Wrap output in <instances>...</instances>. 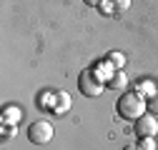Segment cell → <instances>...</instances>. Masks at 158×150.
<instances>
[{
  "instance_id": "cell-1",
  "label": "cell",
  "mask_w": 158,
  "mask_h": 150,
  "mask_svg": "<svg viewBox=\"0 0 158 150\" xmlns=\"http://www.w3.org/2000/svg\"><path fill=\"white\" fill-rule=\"evenodd\" d=\"M146 98L141 95V93H121V98H118L115 103V112L121 115L123 120H138L146 112Z\"/></svg>"
},
{
  "instance_id": "cell-2",
  "label": "cell",
  "mask_w": 158,
  "mask_h": 150,
  "mask_svg": "<svg viewBox=\"0 0 158 150\" xmlns=\"http://www.w3.org/2000/svg\"><path fill=\"white\" fill-rule=\"evenodd\" d=\"M106 88V80L98 75L95 70H83L78 75V90H81V95L85 98H98Z\"/></svg>"
},
{
  "instance_id": "cell-3",
  "label": "cell",
  "mask_w": 158,
  "mask_h": 150,
  "mask_svg": "<svg viewBox=\"0 0 158 150\" xmlns=\"http://www.w3.org/2000/svg\"><path fill=\"white\" fill-rule=\"evenodd\" d=\"M43 105L53 110V115H65L73 105V98L68 95L65 90H58V93H45L43 98Z\"/></svg>"
},
{
  "instance_id": "cell-4",
  "label": "cell",
  "mask_w": 158,
  "mask_h": 150,
  "mask_svg": "<svg viewBox=\"0 0 158 150\" xmlns=\"http://www.w3.org/2000/svg\"><path fill=\"white\" fill-rule=\"evenodd\" d=\"M53 125L48 123V120H35V123H30V128H28V140L33 143V145H45V143H50L53 140Z\"/></svg>"
},
{
  "instance_id": "cell-5",
  "label": "cell",
  "mask_w": 158,
  "mask_h": 150,
  "mask_svg": "<svg viewBox=\"0 0 158 150\" xmlns=\"http://www.w3.org/2000/svg\"><path fill=\"white\" fill-rule=\"evenodd\" d=\"M135 135L138 138H156L158 135V115H141L138 120H133Z\"/></svg>"
},
{
  "instance_id": "cell-6",
  "label": "cell",
  "mask_w": 158,
  "mask_h": 150,
  "mask_svg": "<svg viewBox=\"0 0 158 150\" xmlns=\"http://www.w3.org/2000/svg\"><path fill=\"white\" fill-rule=\"evenodd\" d=\"M20 120H23V108H18V105L3 108V125H18Z\"/></svg>"
},
{
  "instance_id": "cell-7",
  "label": "cell",
  "mask_w": 158,
  "mask_h": 150,
  "mask_svg": "<svg viewBox=\"0 0 158 150\" xmlns=\"http://www.w3.org/2000/svg\"><path fill=\"white\" fill-rule=\"evenodd\" d=\"M106 85L110 88V90H121V93H126V85H128V75L123 73V70H115L110 78L106 80Z\"/></svg>"
},
{
  "instance_id": "cell-8",
  "label": "cell",
  "mask_w": 158,
  "mask_h": 150,
  "mask_svg": "<svg viewBox=\"0 0 158 150\" xmlns=\"http://www.w3.org/2000/svg\"><path fill=\"white\" fill-rule=\"evenodd\" d=\"M135 93H141V95H153V93H156V85L151 83V80H138L135 83Z\"/></svg>"
},
{
  "instance_id": "cell-9",
  "label": "cell",
  "mask_w": 158,
  "mask_h": 150,
  "mask_svg": "<svg viewBox=\"0 0 158 150\" xmlns=\"http://www.w3.org/2000/svg\"><path fill=\"white\" fill-rule=\"evenodd\" d=\"M106 60H108V63H110L113 68H118V70H121V68L126 65V58H123V53H118V50H110Z\"/></svg>"
},
{
  "instance_id": "cell-10",
  "label": "cell",
  "mask_w": 158,
  "mask_h": 150,
  "mask_svg": "<svg viewBox=\"0 0 158 150\" xmlns=\"http://www.w3.org/2000/svg\"><path fill=\"white\" fill-rule=\"evenodd\" d=\"M108 3L113 5V13L115 15H121V13H126L131 8V0H108Z\"/></svg>"
},
{
  "instance_id": "cell-11",
  "label": "cell",
  "mask_w": 158,
  "mask_h": 150,
  "mask_svg": "<svg viewBox=\"0 0 158 150\" xmlns=\"http://www.w3.org/2000/svg\"><path fill=\"white\" fill-rule=\"evenodd\" d=\"M146 108H148V112H151V115H158V90H156L153 95L146 100Z\"/></svg>"
},
{
  "instance_id": "cell-12",
  "label": "cell",
  "mask_w": 158,
  "mask_h": 150,
  "mask_svg": "<svg viewBox=\"0 0 158 150\" xmlns=\"http://www.w3.org/2000/svg\"><path fill=\"white\" fill-rule=\"evenodd\" d=\"M138 148H141V150H156V138H141Z\"/></svg>"
},
{
  "instance_id": "cell-13",
  "label": "cell",
  "mask_w": 158,
  "mask_h": 150,
  "mask_svg": "<svg viewBox=\"0 0 158 150\" xmlns=\"http://www.w3.org/2000/svg\"><path fill=\"white\" fill-rule=\"evenodd\" d=\"M15 128H18V125H3V138H13Z\"/></svg>"
},
{
  "instance_id": "cell-14",
  "label": "cell",
  "mask_w": 158,
  "mask_h": 150,
  "mask_svg": "<svg viewBox=\"0 0 158 150\" xmlns=\"http://www.w3.org/2000/svg\"><path fill=\"white\" fill-rule=\"evenodd\" d=\"M83 3H85L88 8H101V5L106 3V0H83Z\"/></svg>"
},
{
  "instance_id": "cell-15",
  "label": "cell",
  "mask_w": 158,
  "mask_h": 150,
  "mask_svg": "<svg viewBox=\"0 0 158 150\" xmlns=\"http://www.w3.org/2000/svg\"><path fill=\"white\" fill-rule=\"evenodd\" d=\"M123 150H141V148H138V145H126Z\"/></svg>"
}]
</instances>
